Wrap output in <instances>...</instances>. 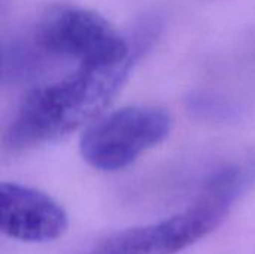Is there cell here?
I'll return each mask as SVG.
<instances>
[{
	"mask_svg": "<svg viewBox=\"0 0 255 254\" xmlns=\"http://www.w3.org/2000/svg\"><path fill=\"white\" fill-rule=\"evenodd\" d=\"M173 127L169 111L128 106L93 121L81 139L82 157L96 169L118 171L163 142Z\"/></svg>",
	"mask_w": 255,
	"mask_h": 254,
	"instance_id": "obj_4",
	"label": "cell"
},
{
	"mask_svg": "<svg viewBox=\"0 0 255 254\" xmlns=\"http://www.w3.org/2000/svg\"><path fill=\"white\" fill-rule=\"evenodd\" d=\"M238 199L205 184L184 213L158 223L127 229L99 243L88 254H176L217 229Z\"/></svg>",
	"mask_w": 255,
	"mask_h": 254,
	"instance_id": "obj_3",
	"label": "cell"
},
{
	"mask_svg": "<svg viewBox=\"0 0 255 254\" xmlns=\"http://www.w3.org/2000/svg\"><path fill=\"white\" fill-rule=\"evenodd\" d=\"M0 228L10 238L46 243L67 229V214L48 195L34 189L3 183L0 186Z\"/></svg>",
	"mask_w": 255,
	"mask_h": 254,
	"instance_id": "obj_5",
	"label": "cell"
},
{
	"mask_svg": "<svg viewBox=\"0 0 255 254\" xmlns=\"http://www.w3.org/2000/svg\"><path fill=\"white\" fill-rule=\"evenodd\" d=\"M157 31L155 21L143 22L131 45L96 12L61 4L46 9L22 34L46 61L69 58L79 66L99 67L128 60L149 46Z\"/></svg>",
	"mask_w": 255,
	"mask_h": 254,
	"instance_id": "obj_2",
	"label": "cell"
},
{
	"mask_svg": "<svg viewBox=\"0 0 255 254\" xmlns=\"http://www.w3.org/2000/svg\"><path fill=\"white\" fill-rule=\"evenodd\" d=\"M146 49L112 66H79L72 75L33 90L6 132V145L10 150L36 147L96 121Z\"/></svg>",
	"mask_w": 255,
	"mask_h": 254,
	"instance_id": "obj_1",
	"label": "cell"
}]
</instances>
